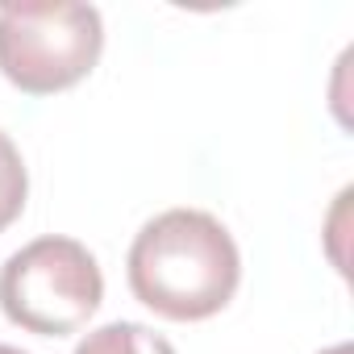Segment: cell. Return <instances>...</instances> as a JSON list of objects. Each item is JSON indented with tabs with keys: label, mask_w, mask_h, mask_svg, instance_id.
<instances>
[{
	"label": "cell",
	"mask_w": 354,
	"mask_h": 354,
	"mask_svg": "<svg viewBox=\"0 0 354 354\" xmlns=\"http://www.w3.org/2000/svg\"><path fill=\"white\" fill-rule=\"evenodd\" d=\"M129 292L167 321H205L221 313L242 279L230 230L201 209H167L129 246Z\"/></svg>",
	"instance_id": "obj_1"
},
{
	"label": "cell",
	"mask_w": 354,
	"mask_h": 354,
	"mask_svg": "<svg viewBox=\"0 0 354 354\" xmlns=\"http://www.w3.org/2000/svg\"><path fill=\"white\" fill-rule=\"evenodd\" d=\"M104 50V21L92 5H0V75L30 96L75 88Z\"/></svg>",
	"instance_id": "obj_2"
},
{
	"label": "cell",
	"mask_w": 354,
	"mask_h": 354,
	"mask_svg": "<svg viewBox=\"0 0 354 354\" xmlns=\"http://www.w3.org/2000/svg\"><path fill=\"white\" fill-rule=\"evenodd\" d=\"M104 300V275L75 238H38L0 267V308L38 337H63L88 325Z\"/></svg>",
	"instance_id": "obj_3"
},
{
	"label": "cell",
	"mask_w": 354,
	"mask_h": 354,
	"mask_svg": "<svg viewBox=\"0 0 354 354\" xmlns=\"http://www.w3.org/2000/svg\"><path fill=\"white\" fill-rule=\"evenodd\" d=\"M75 354H175V346L154 333L150 325H138V321H109L100 329H92Z\"/></svg>",
	"instance_id": "obj_4"
},
{
	"label": "cell",
	"mask_w": 354,
	"mask_h": 354,
	"mask_svg": "<svg viewBox=\"0 0 354 354\" xmlns=\"http://www.w3.org/2000/svg\"><path fill=\"white\" fill-rule=\"evenodd\" d=\"M26 196H30V175H26L21 150L13 146L9 133H0V234L21 217Z\"/></svg>",
	"instance_id": "obj_5"
},
{
	"label": "cell",
	"mask_w": 354,
	"mask_h": 354,
	"mask_svg": "<svg viewBox=\"0 0 354 354\" xmlns=\"http://www.w3.org/2000/svg\"><path fill=\"white\" fill-rule=\"evenodd\" d=\"M321 354H350V346L342 342V346H329V350H321Z\"/></svg>",
	"instance_id": "obj_6"
},
{
	"label": "cell",
	"mask_w": 354,
	"mask_h": 354,
	"mask_svg": "<svg viewBox=\"0 0 354 354\" xmlns=\"http://www.w3.org/2000/svg\"><path fill=\"white\" fill-rule=\"evenodd\" d=\"M0 354H26V350H17V346H0Z\"/></svg>",
	"instance_id": "obj_7"
}]
</instances>
